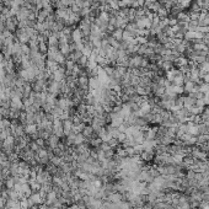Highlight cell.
Returning <instances> with one entry per match:
<instances>
[{
	"mask_svg": "<svg viewBox=\"0 0 209 209\" xmlns=\"http://www.w3.org/2000/svg\"><path fill=\"white\" fill-rule=\"evenodd\" d=\"M60 141V138L56 134H50L49 138L46 140V148H50V149H54L57 148L58 143Z\"/></svg>",
	"mask_w": 209,
	"mask_h": 209,
	"instance_id": "1",
	"label": "cell"
},
{
	"mask_svg": "<svg viewBox=\"0 0 209 209\" xmlns=\"http://www.w3.org/2000/svg\"><path fill=\"white\" fill-rule=\"evenodd\" d=\"M10 108H15V110L23 111L22 98H20V97H11L10 98Z\"/></svg>",
	"mask_w": 209,
	"mask_h": 209,
	"instance_id": "2",
	"label": "cell"
},
{
	"mask_svg": "<svg viewBox=\"0 0 209 209\" xmlns=\"http://www.w3.org/2000/svg\"><path fill=\"white\" fill-rule=\"evenodd\" d=\"M29 199V203H30V207H32L33 204H42L43 203V199L41 197V194L40 192H37V193H32L30 197L27 198Z\"/></svg>",
	"mask_w": 209,
	"mask_h": 209,
	"instance_id": "3",
	"label": "cell"
},
{
	"mask_svg": "<svg viewBox=\"0 0 209 209\" xmlns=\"http://www.w3.org/2000/svg\"><path fill=\"white\" fill-rule=\"evenodd\" d=\"M29 186H30L32 193H37V192L41 191V186H42V185H41L37 180H31V178H29Z\"/></svg>",
	"mask_w": 209,
	"mask_h": 209,
	"instance_id": "4",
	"label": "cell"
},
{
	"mask_svg": "<svg viewBox=\"0 0 209 209\" xmlns=\"http://www.w3.org/2000/svg\"><path fill=\"white\" fill-rule=\"evenodd\" d=\"M195 98H193V97H191V96H185V98H183V107H186V108H192V107H194L195 106Z\"/></svg>",
	"mask_w": 209,
	"mask_h": 209,
	"instance_id": "5",
	"label": "cell"
},
{
	"mask_svg": "<svg viewBox=\"0 0 209 209\" xmlns=\"http://www.w3.org/2000/svg\"><path fill=\"white\" fill-rule=\"evenodd\" d=\"M25 132H26V134H29V135L35 134V133L38 132V127H37L36 123L35 124H26L25 126Z\"/></svg>",
	"mask_w": 209,
	"mask_h": 209,
	"instance_id": "6",
	"label": "cell"
},
{
	"mask_svg": "<svg viewBox=\"0 0 209 209\" xmlns=\"http://www.w3.org/2000/svg\"><path fill=\"white\" fill-rule=\"evenodd\" d=\"M123 29H116L113 32H112V36L114 37V40L116 41H118V42H121L122 40H123Z\"/></svg>",
	"mask_w": 209,
	"mask_h": 209,
	"instance_id": "7",
	"label": "cell"
},
{
	"mask_svg": "<svg viewBox=\"0 0 209 209\" xmlns=\"http://www.w3.org/2000/svg\"><path fill=\"white\" fill-rule=\"evenodd\" d=\"M48 48H49L48 43H44V42H40V43H38V52H40L42 56H47Z\"/></svg>",
	"mask_w": 209,
	"mask_h": 209,
	"instance_id": "8",
	"label": "cell"
},
{
	"mask_svg": "<svg viewBox=\"0 0 209 209\" xmlns=\"http://www.w3.org/2000/svg\"><path fill=\"white\" fill-rule=\"evenodd\" d=\"M171 85H172V86H183V85H185V80H183V74H182V75H178V76H176L175 79L172 80Z\"/></svg>",
	"mask_w": 209,
	"mask_h": 209,
	"instance_id": "9",
	"label": "cell"
},
{
	"mask_svg": "<svg viewBox=\"0 0 209 209\" xmlns=\"http://www.w3.org/2000/svg\"><path fill=\"white\" fill-rule=\"evenodd\" d=\"M4 185H5V187L8 188V189H12L15 187V178L12 177V176H10L9 178H6L5 181H4Z\"/></svg>",
	"mask_w": 209,
	"mask_h": 209,
	"instance_id": "10",
	"label": "cell"
},
{
	"mask_svg": "<svg viewBox=\"0 0 209 209\" xmlns=\"http://www.w3.org/2000/svg\"><path fill=\"white\" fill-rule=\"evenodd\" d=\"M194 84L195 83H193V81H188V83H185V85H183V89H185V94H191L192 91H193V89H194Z\"/></svg>",
	"mask_w": 209,
	"mask_h": 209,
	"instance_id": "11",
	"label": "cell"
},
{
	"mask_svg": "<svg viewBox=\"0 0 209 209\" xmlns=\"http://www.w3.org/2000/svg\"><path fill=\"white\" fill-rule=\"evenodd\" d=\"M156 15H158L160 19H165V17H168V10L167 9H165L164 6H161L160 9H159V11L156 12Z\"/></svg>",
	"mask_w": 209,
	"mask_h": 209,
	"instance_id": "12",
	"label": "cell"
},
{
	"mask_svg": "<svg viewBox=\"0 0 209 209\" xmlns=\"http://www.w3.org/2000/svg\"><path fill=\"white\" fill-rule=\"evenodd\" d=\"M199 91L202 94H208L209 92V84H205V83H201L199 84Z\"/></svg>",
	"mask_w": 209,
	"mask_h": 209,
	"instance_id": "13",
	"label": "cell"
},
{
	"mask_svg": "<svg viewBox=\"0 0 209 209\" xmlns=\"http://www.w3.org/2000/svg\"><path fill=\"white\" fill-rule=\"evenodd\" d=\"M29 148H30V149H31L32 151H35V153H36V151H37L38 149H40V147L37 145V143H36V140H31V141L29 143Z\"/></svg>",
	"mask_w": 209,
	"mask_h": 209,
	"instance_id": "14",
	"label": "cell"
},
{
	"mask_svg": "<svg viewBox=\"0 0 209 209\" xmlns=\"http://www.w3.org/2000/svg\"><path fill=\"white\" fill-rule=\"evenodd\" d=\"M174 92L176 95H183L185 89H183V86H174Z\"/></svg>",
	"mask_w": 209,
	"mask_h": 209,
	"instance_id": "15",
	"label": "cell"
},
{
	"mask_svg": "<svg viewBox=\"0 0 209 209\" xmlns=\"http://www.w3.org/2000/svg\"><path fill=\"white\" fill-rule=\"evenodd\" d=\"M205 100H204V97L203 98H198L197 101H195V106L197 107H201V108H204L205 107Z\"/></svg>",
	"mask_w": 209,
	"mask_h": 209,
	"instance_id": "16",
	"label": "cell"
},
{
	"mask_svg": "<svg viewBox=\"0 0 209 209\" xmlns=\"http://www.w3.org/2000/svg\"><path fill=\"white\" fill-rule=\"evenodd\" d=\"M36 143H37V145L40 148H46V140L44 139L38 138V139H36Z\"/></svg>",
	"mask_w": 209,
	"mask_h": 209,
	"instance_id": "17",
	"label": "cell"
},
{
	"mask_svg": "<svg viewBox=\"0 0 209 209\" xmlns=\"http://www.w3.org/2000/svg\"><path fill=\"white\" fill-rule=\"evenodd\" d=\"M126 139H127V135H126V133H123V132H121V133L118 134V137H117V140H118L120 143H123Z\"/></svg>",
	"mask_w": 209,
	"mask_h": 209,
	"instance_id": "18",
	"label": "cell"
},
{
	"mask_svg": "<svg viewBox=\"0 0 209 209\" xmlns=\"http://www.w3.org/2000/svg\"><path fill=\"white\" fill-rule=\"evenodd\" d=\"M0 209H6V199L0 197Z\"/></svg>",
	"mask_w": 209,
	"mask_h": 209,
	"instance_id": "19",
	"label": "cell"
},
{
	"mask_svg": "<svg viewBox=\"0 0 209 209\" xmlns=\"http://www.w3.org/2000/svg\"><path fill=\"white\" fill-rule=\"evenodd\" d=\"M30 178L31 180H36L37 178V171H35V170H31V171H30Z\"/></svg>",
	"mask_w": 209,
	"mask_h": 209,
	"instance_id": "20",
	"label": "cell"
},
{
	"mask_svg": "<svg viewBox=\"0 0 209 209\" xmlns=\"http://www.w3.org/2000/svg\"><path fill=\"white\" fill-rule=\"evenodd\" d=\"M202 80H203V83L209 84V73H205V74H204V76L202 77Z\"/></svg>",
	"mask_w": 209,
	"mask_h": 209,
	"instance_id": "21",
	"label": "cell"
},
{
	"mask_svg": "<svg viewBox=\"0 0 209 209\" xmlns=\"http://www.w3.org/2000/svg\"><path fill=\"white\" fill-rule=\"evenodd\" d=\"M29 209H40V204H33V205L30 207Z\"/></svg>",
	"mask_w": 209,
	"mask_h": 209,
	"instance_id": "22",
	"label": "cell"
},
{
	"mask_svg": "<svg viewBox=\"0 0 209 209\" xmlns=\"http://www.w3.org/2000/svg\"><path fill=\"white\" fill-rule=\"evenodd\" d=\"M4 187V181L3 180H0V189H2Z\"/></svg>",
	"mask_w": 209,
	"mask_h": 209,
	"instance_id": "23",
	"label": "cell"
},
{
	"mask_svg": "<svg viewBox=\"0 0 209 209\" xmlns=\"http://www.w3.org/2000/svg\"><path fill=\"white\" fill-rule=\"evenodd\" d=\"M9 209H22L20 205H16V207H14V208H9Z\"/></svg>",
	"mask_w": 209,
	"mask_h": 209,
	"instance_id": "24",
	"label": "cell"
},
{
	"mask_svg": "<svg viewBox=\"0 0 209 209\" xmlns=\"http://www.w3.org/2000/svg\"><path fill=\"white\" fill-rule=\"evenodd\" d=\"M5 2H12V0H5Z\"/></svg>",
	"mask_w": 209,
	"mask_h": 209,
	"instance_id": "25",
	"label": "cell"
},
{
	"mask_svg": "<svg viewBox=\"0 0 209 209\" xmlns=\"http://www.w3.org/2000/svg\"><path fill=\"white\" fill-rule=\"evenodd\" d=\"M21 2H25V0H21Z\"/></svg>",
	"mask_w": 209,
	"mask_h": 209,
	"instance_id": "26",
	"label": "cell"
}]
</instances>
